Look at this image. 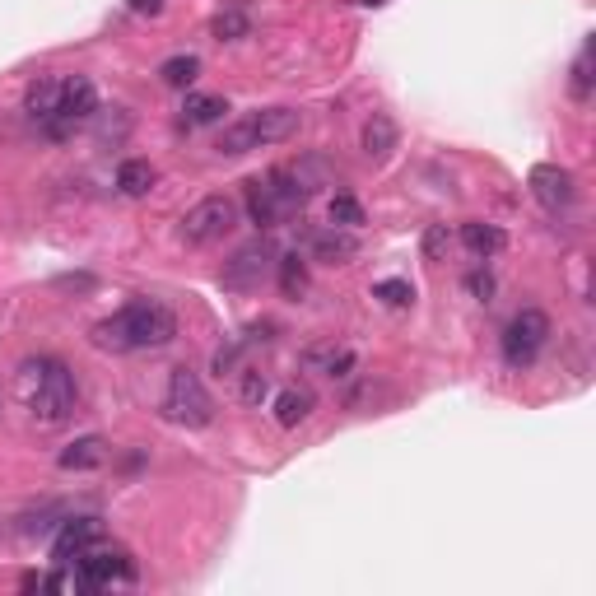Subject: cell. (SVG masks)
Wrapping results in <instances>:
<instances>
[{
  "label": "cell",
  "mask_w": 596,
  "mask_h": 596,
  "mask_svg": "<svg viewBox=\"0 0 596 596\" xmlns=\"http://www.w3.org/2000/svg\"><path fill=\"white\" fill-rule=\"evenodd\" d=\"M177 336V317L168 303L159 298H136L122 312H112L108 322L94 326V345L98 350H163Z\"/></svg>",
  "instance_id": "obj_1"
},
{
  "label": "cell",
  "mask_w": 596,
  "mask_h": 596,
  "mask_svg": "<svg viewBox=\"0 0 596 596\" xmlns=\"http://www.w3.org/2000/svg\"><path fill=\"white\" fill-rule=\"evenodd\" d=\"M19 382H24V406L28 415L47 429L66 424L75 415V378L61 359H28L19 368Z\"/></svg>",
  "instance_id": "obj_2"
},
{
  "label": "cell",
  "mask_w": 596,
  "mask_h": 596,
  "mask_svg": "<svg viewBox=\"0 0 596 596\" xmlns=\"http://www.w3.org/2000/svg\"><path fill=\"white\" fill-rule=\"evenodd\" d=\"M298 126H303V117L294 108H261V112L238 117L233 126H224V136H219L215 149L224 159H243V154H252L261 145H280V140L298 136Z\"/></svg>",
  "instance_id": "obj_3"
},
{
  "label": "cell",
  "mask_w": 596,
  "mask_h": 596,
  "mask_svg": "<svg viewBox=\"0 0 596 596\" xmlns=\"http://www.w3.org/2000/svg\"><path fill=\"white\" fill-rule=\"evenodd\" d=\"M163 415L173 424H182V429H205V424L215 420V396L205 392L201 373H191V368H173V373H168Z\"/></svg>",
  "instance_id": "obj_4"
},
{
  "label": "cell",
  "mask_w": 596,
  "mask_h": 596,
  "mask_svg": "<svg viewBox=\"0 0 596 596\" xmlns=\"http://www.w3.org/2000/svg\"><path fill=\"white\" fill-rule=\"evenodd\" d=\"M233 229H238V201H233V196H205V201L191 205L187 215H182V224H177L182 243H191V247H210Z\"/></svg>",
  "instance_id": "obj_5"
},
{
  "label": "cell",
  "mask_w": 596,
  "mask_h": 596,
  "mask_svg": "<svg viewBox=\"0 0 596 596\" xmlns=\"http://www.w3.org/2000/svg\"><path fill=\"white\" fill-rule=\"evenodd\" d=\"M545 340H550V317H545L541 308H522L513 322H508V331H503V359H508V368L536 364V354L545 350Z\"/></svg>",
  "instance_id": "obj_6"
},
{
  "label": "cell",
  "mask_w": 596,
  "mask_h": 596,
  "mask_svg": "<svg viewBox=\"0 0 596 596\" xmlns=\"http://www.w3.org/2000/svg\"><path fill=\"white\" fill-rule=\"evenodd\" d=\"M271 271H275V247L266 243V238H252V243H243L224 261V275H219V280H224V289L252 294V289H261V280Z\"/></svg>",
  "instance_id": "obj_7"
},
{
  "label": "cell",
  "mask_w": 596,
  "mask_h": 596,
  "mask_svg": "<svg viewBox=\"0 0 596 596\" xmlns=\"http://www.w3.org/2000/svg\"><path fill=\"white\" fill-rule=\"evenodd\" d=\"M75 569H80L75 573V583L89 587V592L112 587V583H136V564H131V555H126V550H108V545H94Z\"/></svg>",
  "instance_id": "obj_8"
},
{
  "label": "cell",
  "mask_w": 596,
  "mask_h": 596,
  "mask_svg": "<svg viewBox=\"0 0 596 596\" xmlns=\"http://www.w3.org/2000/svg\"><path fill=\"white\" fill-rule=\"evenodd\" d=\"M98 108V89L84 75L75 80H61V112H56L52 122H47V136H70L80 122H89Z\"/></svg>",
  "instance_id": "obj_9"
},
{
  "label": "cell",
  "mask_w": 596,
  "mask_h": 596,
  "mask_svg": "<svg viewBox=\"0 0 596 596\" xmlns=\"http://www.w3.org/2000/svg\"><path fill=\"white\" fill-rule=\"evenodd\" d=\"M98 541H103V522H98V517H70V522H61V531H56L52 559L61 569H70V564H80Z\"/></svg>",
  "instance_id": "obj_10"
},
{
  "label": "cell",
  "mask_w": 596,
  "mask_h": 596,
  "mask_svg": "<svg viewBox=\"0 0 596 596\" xmlns=\"http://www.w3.org/2000/svg\"><path fill=\"white\" fill-rule=\"evenodd\" d=\"M527 187H531V196L550 210V215H559V210H569L573 205V173L569 168H559V163H536L531 168V177H527Z\"/></svg>",
  "instance_id": "obj_11"
},
{
  "label": "cell",
  "mask_w": 596,
  "mask_h": 596,
  "mask_svg": "<svg viewBox=\"0 0 596 596\" xmlns=\"http://www.w3.org/2000/svg\"><path fill=\"white\" fill-rule=\"evenodd\" d=\"M247 215H252L257 229H280V224L294 219L285 210V201H280V191L271 187V177H252L247 182Z\"/></svg>",
  "instance_id": "obj_12"
},
{
  "label": "cell",
  "mask_w": 596,
  "mask_h": 596,
  "mask_svg": "<svg viewBox=\"0 0 596 596\" xmlns=\"http://www.w3.org/2000/svg\"><path fill=\"white\" fill-rule=\"evenodd\" d=\"M359 252V243H354V233L350 229H322V233H312V257L326 261V266H345V261Z\"/></svg>",
  "instance_id": "obj_13"
},
{
  "label": "cell",
  "mask_w": 596,
  "mask_h": 596,
  "mask_svg": "<svg viewBox=\"0 0 596 596\" xmlns=\"http://www.w3.org/2000/svg\"><path fill=\"white\" fill-rule=\"evenodd\" d=\"M392 149H396V122L387 112H373L364 122V154L373 163H387L392 159Z\"/></svg>",
  "instance_id": "obj_14"
},
{
  "label": "cell",
  "mask_w": 596,
  "mask_h": 596,
  "mask_svg": "<svg viewBox=\"0 0 596 596\" xmlns=\"http://www.w3.org/2000/svg\"><path fill=\"white\" fill-rule=\"evenodd\" d=\"M303 368L326 373V378H350L354 373V350H340V345H312V350L303 354Z\"/></svg>",
  "instance_id": "obj_15"
},
{
  "label": "cell",
  "mask_w": 596,
  "mask_h": 596,
  "mask_svg": "<svg viewBox=\"0 0 596 596\" xmlns=\"http://www.w3.org/2000/svg\"><path fill=\"white\" fill-rule=\"evenodd\" d=\"M24 108H28V117H33V122L47 126L56 112H61V80H52V75H47V80H33V84H28Z\"/></svg>",
  "instance_id": "obj_16"
},
{
  "label": "cell",
  "mask_w": 596,
  "mask_h": 596,
  "mask_svg": "<svg viewBox=\"0 0 596 596\" xmlns=\"http://www.w3.org/2000/svg\"><path fill=\"white\" fill-rule=\"evenodd\" d=\"M103 457H108V443L98 434H89V438H75L56 461H61V471H94V466H103Z\"/></svg>",
  "instance_id": "obj_17"
},
{
  "label": "cell",
  "mask_w": 596,
  "mask_h": 596,
  "mask_svg": "<svg viewBox=\"0 0 596 596\" xmlns=\"http://www.w3.org/2000/svg\"><path fill=\"white\" fill-rule=\"evenodd\" d=\"M312 406H317L312 387H285V392L275 396V420L285 424V429H294V424H303L312 415Z\"/></svg>",
  "instance_id": "obj_18"
},
{
  "label": "cell",
  "mask_w": 596,
  "mask_h": 596,
  "mask_svg": "<svg viewBox=\"0 0 596 596\" xmlns=\"http://www.w3.org/2000/svg\"><path fill=\"white\" fill-rule=\"evenodd\" d=\"M461 243H466V252H475V257H494V252L508 247V238H503V229H494V224L471 219V224H461Z\"/></svg>",
  "instance_id": "obj_19"
},
{
  "label": "cell",
  "mask_w": 596,
  "mask_h": 596,
  "mask_svg": "<svg viewBox=\"0 0 596 596\" xmlns=\"http://www.w3.org/2000/svg\"><path fill=\"white\" fill-rule=\"evenodd\" d=\"M117 191H122V196H149V191H154V163L126 159L122 168H117Z\"/></svg>",
  "instance_id": "obj_20"
},
{
  "label": "cell",
  "mask_w": 596,
  "mask_h": 596,
  "mask_svg": "<svg viewBox=\"0 0 596 596\" xmlns=\"http://www.w3.org/2000/svg\"><path fill=\"white\" fill-rule=\"evenodd\" d=\"M275 271H280V294L285 298H303L308 294V261L289 252V257H275Z\"/></svg>",
  "instance_id": "obj_21"
},
{
  "label": "cell",
  "mask_w": 596,
  "mask_h": 596,
  "mask_svg": "<svg viewBox=\"0 0 596 596\" xmlns=\"http://www.w3.org/2000/svg\"><path fill=\"white\" fill-rule=\"evenodd\" d=\"M224 112H229V103H224L219 94H187L182 117H187V126H215Z\"/></svg>",
  "instance_id": "obj_22"
},
{
  "label": "cell",
  "mask_w": 596,
  "mask_h": 596,
  "mask_svg": "<svg viewBox=\"0 0 596 596\" xmlns=\"http://www.w3.org/2000/svg\"><path fill=\"white\" fill-rule=\"evenodd\" d=\"M196 70H201V61H196L191 52H182V56H168V61H163L159 80L168 84V89H187V84L196 80Z\"/></svg>",
  "instance_id": "obj_23"
},
{
  "label": "cell",
  "mask_w": 596,
  "mask_h": 596,
  "mask_svg": "<svg viewBox=\"0 0 596 596\" xmlns=\"http://www.w3.org/2000/svg\"><path fill=\"white\" fill-rule=\"evenodd\" d=\"M210 28H215L219 42H238V38H247V28H252V24H247V10H243V5H229V10L215 14V24H210Z\"/></svg>",
  "instance_id": "obj_24"
},
{
  "label": "cell",
  "mask_w": 596,
  "mask_h": 596,
  "mask_svg": "<svg viewBox=\"0 0 596 596\" xmlns=\"http://www.w3.org/2000/svg\"><path fill=\"white\" fill-rule=\"evenodd\" d=\"M569 94L578 98V103H587V98H592V42H583V52H578V61H573Z\"/></svg>",
  "instance_id": "obj_25"
},
{
  "label": "cell",
  "mask_w": 596,
  "mask_h": 596,
  "mask_svg": "<svg viewBox=\"0 0 596 596\" xmlns=\"http://www.w3.org/2000/svg\"><path fill=\"white\" fill-rule=\"evenodd\" d=\"M331 224L336 229H359L364 224V205L354 196H331Z\"/></svg>",
  "instance_id": "obj_26"
},
{
  "label": "cell",
  "mask_w": 596,
  "mask_h": 596,
  "mask_svg": "<svg viewBox=\"0 0 596 596\" xmlns=\"http://www.w3.org/2000/svg\"><path fill=\"white\" fill-rule=\"evenodd\" d=\"M373 298H382L387 308H406L410 298H415V289L406 280H382V285H373Z\"/></svg>",
  "instance_id": "obj_27"
},
{
  "label": "cell",
  "mask_w": 596,
  "mask_h": 596,
  "mask_svg": "<svg viewBox=\"0 0 596 596\" xmlns=\"http://www.w3.org/2000/svg\"><path fill=\"white\" fill-rule=\"evenodd\" d=\"M271 396V382H266V373H243V401L247 406H261Z\"/></svg>",
  "instance_id": "obj_28"
},
{
  "label": "cell",
  "mask_w": 596,
  "mask_h": 596,
  "mask_svg": "<svg viewBox=\"0 0 596 596\" xmlns=\"http://www.w3.org/2000/svg\"><path fill=\"white\" fill-rule=\"evenodd\" d=\"M443 247H447V224H429V233H424V257L429 261L443 257Z\"/></svg>",
  "instance_id": "obj_29"
},
{
  "label": "cell",
  "mask_w": 596,
  "mask_h": 596,
  "mask_svg": "<svg viewBox=\"0 0 596 596\" xmlns=\"http://www.w3.org/2000/svg\"><path fill=\"white\" fill-rule=\"evenodd\" d=\"M466 289L489 303V294H494V275H489V271H471V275H466Z\"/></svg>",
  "instance_id": "obj_30"
},
{
  "label": "cell",
  "mask_w": 596,
  "mask_h": 596,
  "mask_svg": "<svg viewBox=\"0 0 596 596\" xmlns=\"http://www.w3.org/2000/svg\"><path fill=\"white\" fill-rule=\"evenodd\" d=\"M126 5H131L136 14H159L163 10V0H126Z\"/></svg>",
  "instance_id": "obj_31"
},
{
  "label": "cell",
  "mask_w": 596,
  "mask_h": 596,
  "mask_svg": "<svg viewBox=\"0 0 596 596\" xmlns=\"http://www.w3.org/2000/svg\"><path fill=\"white\" fill-rule=\"evenodd\" d=\"M364 5H382V0H364Z\"/></svg>",
  "instance_id": "obj_32"
}]
</instances>
